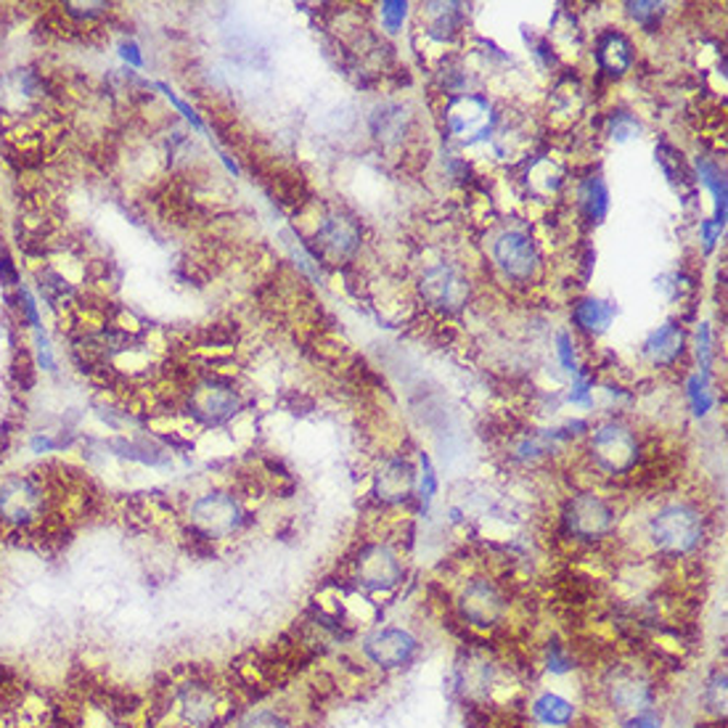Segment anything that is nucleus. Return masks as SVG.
<instances>
[{"label":"nucleus","mask_w":728,"mask_h":728,"mask_svg":"<svg viewBox=\"0 0 728 728\" xmlns=\"http://www.w3.org/2000/svg\"><path fill=\"white\" fill-rule=\"evenodd\" d=\"M458 686L469 700H482L493 689V662H488L482 655H469L458 665Z\"/></svg>","instance_id":"19"},{"label":"nucleus","mask_w":728,"mask_h":728,"mask_svg":"<svg viewBox=\"0 0 728 728\" xmlns=\"http://www.w3.org/2000/svg\"><path fill=\"white\" fill-rule=\"evenodd\" d=\"M696 355L702 361V374H707V368H711V329H707V324H702L700 331H696Z\"/></svg>","instance_id":"38"},{"label":"nucleus","mask_w":728,"mask_h":728,"mask_svg":"<svg viewBox=\"0 0 728 728\" xmlns=\"http://www.w3.org/2000/svg\"><path fill=\"white\" fill-rule=\"evenodd\" d=\"M64 448V437H54V432H37L30 441V450L37 456L43 454H54V450Z\"/></svg>","instance_id":"32"},{"label":"nucleus","mask_w":728,"mask_h":728,"mask_svg":"<svg viewBox=\"0 0 728 728\" xmlns=\"http://www.w3.org/2000/svg\"><path fill=\"white\" fill-rule=\"evenodd\" d=\"M577 197H580V207L583 212H586L588 221L594 223L604 221L607 212H610V188H607V184L599 178V175H591V178L583 180Z\"/></svg>","instance_id":"22"},{"label":"nucleus","mask_w":728,"mask_h":728,"mask_svg":"<svg viewBox=\"0 0 728 728\" xmlns=\"http://www.w3.org/2000/svg\"><path fill=\"white\" fill-rule=\"evenodd\" d=\"M316 244L324 257L329 260H344L361 247V228L353 218L348 215H329L316 231Z\"/></svg>","instance_id":"15"},{"label":"nucleus","mask_w":728,"mask_h":728,"mask_svg":"<svg viewBox=\"0 0 728 728\" xmlns=\"http://www.w3.org/2000/svg\"><path fill=\"white\" fill-rule=\"evenodd\" d=\"M119 56H122L130 67H136V69L143 67V56H141V51H138V46L133 40L119 43Z\"/></svg>","instance_id":"40"},{"label":"nucleus","mask_w":728,"mask_h":728,"mask_svg":"<svg viewBox=\"0 0 728 728\" xmlns=\"http://www.w3.org/2000/svg\"><path fill=\"white\" fill-rule=\"evenodd\" d=\"M556 344H560V361H562V366H564V372H570V374H577V361H575V344H573V337L570 334H560V339H556Z\"/></svg>","instance_id":"37"},{"label":"nucleus","mask_w":728,"mask_h":728,"mask_svg":"<svg viewBox=\"0 0 728 728\" xmlns=\"http://www.w3.org/2000/svg\"><path fill=\"white\" fill-rule=\"evenodd\" d=\"M445 122L448 130L461 141L474 143L493 133L495 115L493 106L482 96H458L445 109Z\"/></svg>","instance_id":"10"},{"label":"nucleus","mask_w":728,"mask_h":728,"mask_svg":"<svg viewBox=\"0 0 728 728\" xmlns=\"http://www.w3.org/2000/svg\"><path fill=\"white\" fill-rule=\"evenodd\" d=\"M649 538L662 554H692L705 538V519L694 506L668 504L649 519Z\"/></svg>","instance_id":"3"},{"label":"nucleus","mask_w":728,"mask_h":728,"mask_svg":"<svg viewBox=\"0 0 728 728\" xmlns=\"http://www.w3.org/2000/svg\"><path fill=\"white\" fill-rule=\"evenodd\" d=\"M604 696L612 705V711L636 715L649 711L655 705V686L636 668H612L604 678Z\"/></svg>","instance_id":"7"},{"label":"nucleus","mask_w":728,"mask_h":728,"mask_svg":"<svg viewBox=\"0 0 728 728\" xmlns=\"http://www.w3.org/2000/svg\"><path fill=\"white\" fill-rule=\"evenodd\" d=\"M683 329L678 324H665L660 329H655L649 339L644 342V353L655 366H673V363L683 353Z\"/></svg>","instance_id":"18"},{"label":"nucleus","mask_w":728,"mask_h":728,"mask_svg":"<svg viewBox=\"0 0 728 728\" xmlns=\"http://www.w3.org/2000/svg\"><path fill=\"white\" fill-rule=\"evenodd\" d=\"M35 344H37V366L46 368V372H56V357L51 350V342L43 334V329L35 331Z\"/></svg>","instance_id":"34"},{"label":"nucleus","mask_w":728,"mask_h":728,"mask_svg":"<svg viewBox=\"0 0 728 728\" xmlns=\"http://www.w3.org/2000/svg\"><path fill=\"white\" fill-rule=\"evenodd\" d=\"M236 728H294L289 718L279 711H268V707H255L247 711L236 720Z\"/></svg>","instance_id":"25"},{"label":"nucleus","mask_w":728,"mask_h":728,"mask_svg":"<svg viewBox=\"0 0 728 728\" xmlns=\"http://www.w3.org/2000/svg\"><path fill=\"white\" fill-rule=\"evenodd\" d=\"M594 56L601 72H607L610 78H623L625 72H631L633 59H636L633 56V43L620 30H604L596 37Z\"/></svg>","instance_id":"17"},{"label":"nucleus","mask_w":728,"mask_h":728,"mask_svg":"<svg viewBox=\"0 0 728 728\" xmlns=\"http://www.w3.org/2000/svg\"><path fill=\"white\" fill-rule=\"evenodd\" d=\"M696 169H700L702 184L711 188L713 197H715L713 223L724 228V225H726V180H724V173H720V169L707 160H696Z\"/></svg>","instance_id":"23"},{"label":"nucleus","mask_w":728,"mask_h":728,"mask_svg":"<svg viewBox=\"0 0 728 728\" xmlns=\"http://www.w3.org/2000/svg\"><path fill=\"white\" fill-rule=\"evenodd\" d=\"M618 316V305L607 303V300H596V297H586L575 305L573 318L577 324V329L586 331V334H604L610 329V324Z\"/></svg>","instance_id":"20"},{"label":"nucleus","mask_w":728,"mask_h":728,"mask_svg":"<svg viewBox=\"0 0 728 728\" xmlns=\"http://www.w3.org/2000/svg\"><path fill=\"white\" fill-rule=\"evenodd\" d=\"M406 111L400 106H385L374 115V133L381 141H398L406 133Z\"/></svg>","instance_id":"24"},{"label":"nucleus","mask_w":728,"mask_h":728,"mask_svg":"<svg viewBox=\"0 0 728 728\" xmlns=\"http://www.w3.org/2000/svg\"><path fill=\"white\" fill-rule=\"evenodd\" d=\"M545 668L554 676H567L575 670V657L570 655V649L560 642H551L545 646Z\"/></svg>","instance_id":"28"},{"label":"nucleus","mask_w":728,"mask_h":728,"mask_svg":"<svg viewBox=\"0 0 728 728\" xmlns=\"http://www.w3.org/2000/svg\"><path fill=\"white\" fill-rule=\"evenodd\" d=\"M353 575L368 591H390L403 580V564L390 545L372 543L357 551L353 562Z\"/></svg>","instance_id":"8"},{"label":"nucleus","mask_w":728,"mask_h":728,"mask_svg":"<svg viewBox=\"0 0 728 728\" xmlns=\"http://www.w3.org/2000/svg\"><path fill=\"white\" fill-rule=\"evenodd\" d=\"M188 525L202 541H228L244 527V508L236 495L210 491L191 501Z\"/></svg>","instance_id":"4"},{"label":"nucleus","mask_w":728,"mask_h":728,"mask_svg":"<svg viewBox=\"0 0 728 728\" xmlns=\"http://www.w3.org/2000/svg\"><path fill=\"white\" fill-rule=\"evenodd\" d=\"M156 87H160V91H162V93H165V96H167V102H169V104H173V106H175V109H178V111H180V115H184V117L188 119V122H191V125H193V128H197V130H204V125H202V119H199V115H197V111H193V109H191V106H188V104L184 102V98H178V96H175V93H173V91H169V87H167L165 83H160V85H156Z\"/></svg>","instance_id":"35"},{"label":"nucleus","mask_w":728,"mask_h":728,"mask_svg":"<svg viewBox=\"0 0 728 728\" xmlns=\"http://www.w3.org/2000/svg\"><path fill=\"white\" fill-rule=\"evenodd\" d=\"M627 14L636 24H642L644 30H657V24H660V19L665 14V5L662 3H649V0H638V3H625Z\"/></svg>","instance_id":"27"},{"label":"nucleus","mask_w":728,"mask_h":728,"mask_svg":"<svg viewBox=\"0 0 728 728\" xmlns=\"http://www.w3.org/2000/svg\"><path fill=\"white\" fill-rule=\"evenodd\" d=\"M495 262L508 279L530 281L538 273V249L536 242L522 231H504L493 244Z\"/></svg>","instance_id":"14"},{"label":"nucleus","mask_w":728,"mask_h":728,"mask_svg":"<svg viewBox=\"0 0 728 728\" xmlns=\"http://www.w3.org/2000/svg\"><path fill=\"white\" fill-rule=\"evenodd\" d=\"M506 612V599L491 580H477L463 586V591L458 594V614L474 627H493L501 623Z\"/></svg>","instance_id":"13"},{"label":"nucleus","mask_w":728,"mask_h":728,"mask_svg":"<svg viewBox=\"0 0 728 728\" xmlns=\"http://www.w3.org/2000/svg\"><path fill=\"white\" fill-rule=\"evenodd\" d=\"M689 400H692L696 416H705V413L711 411L713 395L707 390V374H694L692 379H689Z\"/></svg>","instance_id":"29"},{"label":"nucleus","mask_w":728,"mask_h":728,"mask_svg":"<svg viewBox=\"0 0 728 728\" xmlns=\"http://www.w3.org/2000/svg\"><path fill=\"white\" fill-rule=\"evenodd\" d=\"M9 705H11V689L0 681V720H3V713Z\"/></svg>","instance_id":"43"},{"label":"nucleus","mask_w":728,"mask_h":728,"mask_svg":"<svg viewBox=\"0 0 728 728\" xmlns=\"http://www.w3.org/2000/svg\"><path fill=\"white\" fill-rule=\"evenodd\" d=\"M591 456L607 474H625L638 461V441L623 424H601L591 437Z\"/></svg>","instance_id":"6"},{"label":"nucleus","mask_w":728,"mask_h":728,"mask_svg":"<svg viewBox=\"0 0 728 728\" xmlns=\"http://www.w3.org/2000/svg\"><path fill=\"white\" fill-rule=\"evenodd\" d=\"M419 292H422L424 303L435 310L456 313L467 305L469 300V279L454 266H435L430 268L419 281Z\"/></svg>","instance_id":"9"},{"label":"nucleus","mask_w":728,"mask_h":728,"mask_svg":"<svg viewBox=\"0 0 728 728\" xmlns=\"http://www.w3.org/2000/svg\"><path fill=\"white\" fill-rule=\"evenodd\" d=\"M705 702L711 705L713 713H724V705H726V673L724 670H715L711 681H707Z\"/></svg>","instance_id":"31"},{"label":"nucleus","mask_w":728,"mask_h":728,"mask_svg":"<svg viewBox=\"0 0 728 728\" xmlns=\"http://www.w3.org/2000/svg\"><path fill=\"white\" fill-rule=\"evenodd\" d=\"M623 728H665L660 715L651 713V711H644V713H636V715H627Z\"/></svg>","instance_id":"39"},{"label":"nucleus","mask_w":728,"mask_h":728,"mask_svg":"<svg viewBox=\"0 0 728 728\" xmlns=\"http://www.w3.org/2000/svg\"><path fill=\"white\" fill-rule=\"evenodd\" d=\"M0 273H3V281H9V286L19 284L16 266H14V262H11L9 255H0Z\"/></svg>","instance_id":"42"},{"label":"nucleus","mask_w":728,"mask_h":728,"mask_svg":"<svg viewBox=\"0 0 728 728\" xmlns=\"http://www.w3.org/2000/svg\"><path fill=\"white\" fill-rule=\"evenodd\" d=\"M56 482L43 474H9L0 480V530L33 532L48 527L54 517Z\"/></svg>","instance_id":"1"},{"label":"nucleus","mask_w":728,"mask_h":728,"mask_svg":"<svg viewBox=\"0 0 728 728\" xmlns=\"http://www.w3.org/2000/svg\"><path fill=\"white\" fill-rule=\"evenodd\" d=\"M242 400H238V392L231 385L218 379H207L199 381L193 387L191 395H188V411L197 422H202L207 426H218L223 422H228L231 416L238 411Z\"/></svg>","instance_id":"12"},{"label":"nucleus","mask_w":728,"mask_h":728,"mask_svg":"<svg viewBox=\"0 0 728 728\" xmlns=\"http://www.w3.org/2000/svg\"><path fill=\"white\" fill-rule=\"evenodd\" d=\"M532 718L545 728H567L575 720V705L562 694L543 692L532 700Z\"/></svg>","instance_id":"21"},{"label":"nucleus","mask_w":728,"mask_h":728,"mask_svg":"<svg viewBox=\"0 0 728 728\" xmlns=\"http://www.w3.org/2000/svg\"><path fill=\"white\" fill-rule=\"evenodd\" d=\"M700 231H702V242H705V249L707 253H711V249L715 247V242H718V236H720V225H715L713 221H705L700 225Z\"/></svg>","instance_id":"41"},{"label":"nucleus","mask_w":728,"mask_h":728,"mask_svg":"<svg viewBox=\"0 0 728 728\" xmlns=\"http://www.w3.org/2000/svg\"><path fill=\"white\" fill-rule=\"evenodd\" d=\"M413 488H416V472L403 458H390L376 472L374 491L381 504H400L413 493Z\"/></svg>","instance_id":"16"},{"label":"nucleus","mask_w":728,"mask_h":728,"mask_svg":"<svg viewBox=\"0 0 728 728\" xmlns=\"http://www.w3.org/2000/svg\"><path fill=\"white\" fill-rule=\"evenodd\" d=\"M570 400L577 406H591L594 403V395H591V379L583 374H575V385H573V392H570Z\"/></svg>","instance_id":"36"},{"label":"nucleus","mask_w":728,"mask_h":728,"mask_svg":"<svg viewBox=\"0 0 728 728\" xmlns=\"http://www.w3.org/2000/svg\"><path fill=\"white\" fill-rule=\"evenodd\" d=\"M419 493H422L424 506H430V501L435 498V493H437L435 469H432V461L424 454H422V485H419Z\"/></svg>","instance_id":"33"},{"label":"nucleus","mask_w":728,"mask_h":728,"mask_svg":"<svg viewBox=\"0 0 728 728\" xmlns=\"http://www.w3.org/2000/svg\"><path fill=\"white\" fill-rule=\"evenodd\" d=\"M419 651V642L411 631L403 627H381L363 642L366 660L381 670H398L413 662Z\"/></svg>","instance_id":"11"},{"label":"nucleus","mask_w":728,"mask_h":728,"mask_svg":"<svg viewBox=\"0 0 728 728\" xmlns=\"http://www.w3.org/2000/svg\"><path fill=\"white\" fill-rule=\"evenodd\" d=\"M638 133H642V125L636 122V117L627 115V111H612L610 119H607V136H610L612 141L625 143Z\"/></svg>","instance_id":"26"},{"label":"nucleus","mask_w":728,"mask_h":728,"mask_svg":"<svg viewBox=\"0 0 728 728\" xmlns=\"http://www.w3.org/2000/svg\"><path fill=\"white\" fill-rule=\"evenodd\" d=\"M564 530L577 541H599L614 530V508L601 495L580 493L562 512Z\"/></svg>","instance_id":"5"},{"label":"nucleus","mask_w":728,"mask_h":728,"mask_svg":"<svg viewBox=\"0 0 728 728\" xmlns=\"http://www.w3.org/2000/svg\"><path fill=\"white\" fill-rule=\"evenodd\" d=\"M223 713L221 689L202 676L186 678L169 692V715L180 728H215Z\"/></svg>","instance_id":"2"},{"label":"nucleus","mask_w":728,"mask_h":728,"mask_svg":"<svg viewBox=\"0 0 728 728\" xmlns=\"http://www.w3.org/2000/svg\"><path fill=\"white\" fill-rule=\"evenodd\" d=\"M408 16V3L403 0H387V3H381V24H385L387 33H398L400 27H403Z\"/></svg>","instance_id":"30"}]
</instances>
